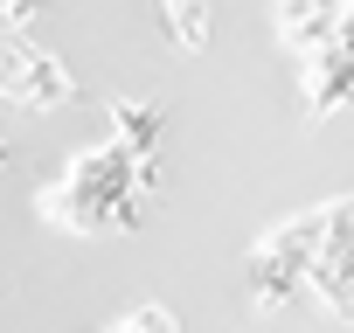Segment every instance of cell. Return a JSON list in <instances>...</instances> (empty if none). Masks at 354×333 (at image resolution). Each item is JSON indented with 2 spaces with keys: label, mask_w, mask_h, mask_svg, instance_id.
<instances>
[{
  "label": "cell",
  "mask_w": 354,
  "mask_h": 333,
  "mask_svg": "<svg viewBox=\"0 0 354 333\" xmlns=\"http://www.w3.org/2000/svg\"><path fill=\"white\" fill-rule=\"evenodd\" d=\"M139 202H146L139 195V160L104 139V146H84L63 166V181H49L35 195V216L70 229V236H104V229H139Z\"/></svg>",
  "instance_id": "1"
},
{
  "label": "cell",
  "mask_w": 354,
  "mask_h": 333,
  "mask_svg": "<svg viewBox=\"0 0 354 333\" xmlns=\"http://www.w3.org/2000/svg\"><path fill=\"white\" fill-rule=\"evenodd\" d=\"M319 229H326V202L313 216H292V222H278V229L257 236V250L243 257V292H250V312L257 319H278L299 298V278H306V257H313Z\"/></svg>",
  "instance_id": "2"
},
{
  "label": "cell",
  "mask_w": 354,
  "mask_h": 333,
  "mask_svg": "<svg viewBox=\"0 0 354 333\" xmlns=\"http://www.w3.org/2000/svg\"><path fill=\"white\" fill-rule=\"evenodd\" d=\"M299 84H306V111H313V118H333V111L347 104V84H354L347 42H326V49L299 56Z\"/></svg>",
  "instance_id": "3"
},
{
  "label": "cell",
  "mask_w": 354,
  "mask_h": 333,
  "mask_svg": "<svg viewBox=\"0 0 354 333\" xmlns=\"http://www.w3.org/2000/svg\"><path fill=\"white\" fill-rule=\"evenodd\" d=\"M104 118H111V146H118V153H132V160H160L167 111H160L153 97H111Z\"/></svg>",
  "instance_id": "4"
},
{
  "label": "cell",
  "mask_w": 354,
  "mask_h": 333,
  "mask_svg": "<svg viewBox=\"0 0 354 333\" xmlns=\"http://www.w3.org/2000/svg\"><path fill=\"white\" fill-rule=\"evenodd\" d=\"M49 15V0H0V35L8 42H28V28Z\"/></svg>",
  "instance_id": "5"
},
{
  "label": "cell",
  "mask_w": 354,
  "mask_h": 333,
  "mask_svg": "<svg viewBox=\"0 0 354 333\" xmlns=\"http://www.w3.org/2000/svg\"><path fill=\"white\" fill-rule=\"evenodd\" d=\"M8 160H15V146H8V132H0V166H8Z\"/></svg>",
  "instance_id": "6"
}]
</instances>
